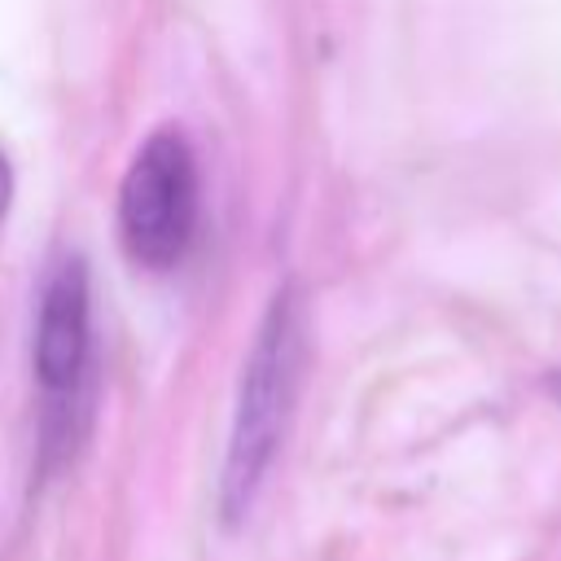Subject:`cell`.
Returning a JSON list of instances; mask_svg holds the SVG:
<instances>
[{
    "label": "cell",
    "instance_id": "cell-3",
    "mask_svg": "<svg viewBox=\"0 0 561 561\" xmlns=\"http://www.w3.org/2000/svg\"><path fill=\"white\" fill-rule=\"evenodd\" d=\"M92 359V298H88V267L66 259L39 298L35 320V377L48 403L53 425H70L75 399L88 381Z\"/></svg>",
    "mask_w": 561,
    "mask_h": 561
},
{
    "label": "cell",
    "instance_id": "cell-2",
    "mask_svg": "<svg viewBox=\"0 0 561 561\" xmlns=\"http://www.w3.org/2000/svg\"><path fill=\"white\" fill-rule=\"evenodd\" d=\"M197 228V158L180 131H153L118 188V232L136 263L171 267Z\"/></svg>",
    "mask_w": 561,
    "mask_h": 561
},
{
    "label": "cell",
    "instance_id": "cell-4",
    "mask_svg": "<svg viewBox=\"0 0 561 561\" xmlns=\"http://www.w3.org/2000/svg\"><path fill=\"white\" fill-rule=\"evenodd\" d=\"M9 197H13V171H9V158H4V149H0V219H4V210H9Z\"/></svg>",
    "mask_w": 561,
    "mask_h": 561
},
{
    "label": "cell",
    "instance_id": "cell-1",
    "mask_svg": "<svg viewBox=\"0 0 561 561\" xmlns=\"http://www.w3.org/2000/svg\"><path fill=\"white\" fill-rule=\"evenodd\" d=\"M298 377H302V311L294 294H276L259 337L250 346L241 390H237V412H232V434H228V456H224V478H219V508L228 522L245 517L272 456L285 438L294 399H298Z\"/></svg>",
    "mask_w": 561,
    "mask_h": 561
},
{
    "label": "cell",
    "instance_id": "cell-5",
    "mask_svg": "<svg viewBox=\"0 0 561 561\" xmlns=\"http://www.w3.org/2000/svg\"><path fill=\"white\" fill-rule=\"evenodd\" d=\"M548 390H552V394H557V399H561V368H557V373H552V377H548Z\"/></svg>",
    "mask_w": 561,
    "mask_h": 561
}]
</instances>
